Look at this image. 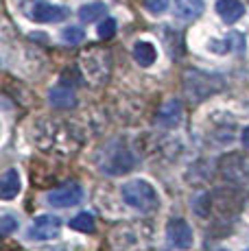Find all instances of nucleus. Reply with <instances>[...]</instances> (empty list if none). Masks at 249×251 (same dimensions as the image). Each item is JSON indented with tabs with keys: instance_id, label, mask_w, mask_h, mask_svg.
<instances>
[{
	"instance_id": "nucleus-2",
	"label": "nucleus",
	"mask_w": 249,
	"mask_h": 251,
	"mask_svg": "<svg viewBox=\"0 0 249 251\" xmlns=\"http://www.w3.org/2000/svg\"><path fill=\"white\" fill-rule=\"evenodd\" d=\"M121 192H123L124 203L140 212H153L160 207V197H157L155 188L149 181H142V179L127 181Z\"/></svg>"
},
{
	"instance_id": "nucleus-22",
	"label": "nucleus",
	"mask_w": 249,
	"mask_h": 251,
	"mask_svg": "<svg viewBox=\"0 0 249 251\" xmlns=\"http://www.w3.org/2000/svg\"><path fill=\"white\" fill-rule=\"evenodd\" d=\"M241 142H243V147L249 149V127H245L241 131Z\"/></svg>"
},
{
	"instance_id": "nucleus-6",
	"label": "nucleus",
	"mask_w": 249,
	"mask_h": 251,
	"mask_svg": "<svg viewBox=\"0 0 249 251\" xmlns=\"http://www.w3.org/2000/svg\"><path fill=\"white\" fill-rule=\"evenodd\" d=\"M166 238H169L171 245H175L177 249L188 251L193 249L195 238H193V229L186 223L184 219H171L169 225H166Z\"/></svg>"
},
{
	"instance_id": "nucleus-14",
	"label": "nucleus",
	"mask_w": 249,
	"mask_h": 251,
	"mask_svg": "<svg viewBox=\"0 0 249 251\" xmlns=\"http://www.w3.org/2000/svg\"><path fill=\"white\" fill-rule=\"evenodd\" d=\"M133 59H136L142 68H149L157 59L155 46L149 44V42H136V44H133Z\"/></svg>"
},
{
	"instance_id": "nucleus-5",
	"label": "nucleus",
	"mask_w": 249,
	"mask_h": 251,
	"mask_svg": "<svg viewBox=\"0 0 249 251\" xmlns=\"http://www.w3.org/2000/svg\"><path fill=\"white\" fill-rule=\"evenodd\" d=\"M221 175L229 183H243L249 181V157L245 155H227L221 160Z\"/></svg>"
},
{
	"instance_id": "nucleus-3",
	"label": "nucleus",
	"mask_w": 249,
	"mask_h": 251,
	"mask_svg": "<svg viewBox=\"0 0 249 251\" xmlns=\"http://www.w3.org/2000/svg\"><path fill=\"white\" fill-rule=\"evenodd\" d=\"M81 68H83V75L90 83L103 85V83H107L109 75H112V57H109L107 50L90 48L81 57Z\"/></svg>"
},
{
	"instance_id": "nucleus-15",
	"label": "nucleus",
	"mask_w": 249,
	"mask_h": 251,
	"mask_svg": "<svg viewBox=\"0 0 249 251\" xmlns=\"http://www.w3.org/2000/svg\"><path fill=\"white\" fill-rule=\"evenodd\" d=\"M50 105L57 109H70L76 105V96L70 88H55L50 90Z\"/></svg>"
},
{
	"instance_id": "nucleus-18",
	"label": "nucleus",
	"mask_w": 249,
	"mask_h": 251,
	"mask_svg": "<svg viewBox=\"0 0 249 251\" xmlns=\"http://www.w3.org/2000/svg\"><path fill=\"white\" fill-rule=\"evenodd\" d=\"M61 37H64V42H68V44H79V42L85 40V33H83V28H79V26H66L64 31H61Z\"/></svg>"
},
{
	"instance_id": "nucleus-7",
	"label": "nucleus",
	"mask_w": 249,
	"mask_h": 251,
	"mask_svg": "<svg viewBox=\"0 0 249 251\" xmlns=\"http://www.w3.org/2000/svg\"><path fill=\"white\" fill-rule=\"evenodd\" d=\"M61 231V219L52 214H42L33 221V225L28 227V238L31 240H50L55 236H59Z\"/></svg>"
},
{
	"instance_id": "nucleus-20",
	"label": "nucleus",
	"mask_w": 249,
	"mask_h": 251,
	"mask_svg": "<svg viewBox=\"0 0 249 251\" xmlns=\"http://www.w3.org/2000/svg\"><path fill=\"white\" fill-rule=\"evenodd\" d=\"M13 229H18V219L13 214H2L0 216V231L2 236H9Z\"/></svg>"
},
{
	"instance_id": "nucleus-10",
	"label": "nucleus",
	"mask_w": 249,
	"mask_h": 251,
	"mask_svg": "<svg viewBox=\"0 0 249 251\" xmlns=\"http://www.w3.org/2000/svg\"><path fill=\"white\" fill-rule=\"evenodd\" d=\"M217 13L221 16L223 22L234 24L245 16V4L241 0H219L217 2Z\"/></svg>"
},
{
	"instance_id": "nucleus-13",
	"label": "nucleus",
	"mask_w": 249,
	"mask_h": 251,
	"mask_svg": "<svg viewBox=\"0 0 249 251\" xmlns=\"http://www.w3.org/2000/svg\"><path fill=\"white\" fill-rule=\"evenodd\" d=\"M20 175H18L16 168H7V171L2 173V179H0V197H2L4 201L13 199V197H18V192H20Z\"/></svg>"
},
{
	"instance_id": "nucleus-24",
	"label": "nucleus",
	"mask_w": 249,
	"mask_h": 251,
	"mask_svg": "<svg viewBox=\"0 0 249 251\" xmlns=\"http://www.w3.org/2000/svg\"><path fill=\"white\" fill-rule=\"evenodd\" d=\"M55 251H64V249H55Z\"/></svg>"
},
{
	"instance_id": "nucleus-16",
	"label": "nucleus",
	"mask_w": 249,
	"mask_h": 251,
	"mask_svg": "<svg viewBox=\"0 0 249 251\" xmlns=\"http://www.w3.org/2000/svg\"><path fill=\"white\" fill-rule=\"evenodd\" d=\"M105 11H107V7H105L103 2L83 4V7L79 9V18H81V22H97L100 18H105Z\"/></svg>"
},
{
	"instance_id": "nucleus-9",
	"label": "nucleus",
	"mask_w": 249,
	"mask_h": 251,
	"mask_svg": "<svg viewBox=\"0 0 249 251\" xmlns=\"http://www.w3.org/2000/svg\"><path fill=\"white\" fill-rule=\"evenodd\" d=\"M31 18L35 22H42V24H50V22H61L68 18V9L59 7V4H50V2H40L33 4L31 9Z\"/></svg>"
},
{
	"instance_id": "nucleus-21",
	"label": "nucleus",
	"mask_w": 249,
	"mask_h": 251,
	"mask_svg": "<svg viewBox=\"0 0 249 251\" xmlns=\"http://www.w3.org/2000/svg\"><path fill=\"white\" fill-rule=\"evenodd\" d=\"M169 2L171 0H145V7L157 16V13H164L166 9H169Z\"/></svg>"
},
{
	"instance_id": "nucleus-23",
	"label": "nucleus",
	"mask_w": 249,
	"mask_h": 251,
	"mask_svg": "<svg viewBox=\"0 0 249 251\" xmlns=\"http://www.w3.org/2000/svg\"><path fill=\"white\" fill-rule=\"evenodd\" d=\"M217 251H227V249H217Z\"/></svg>"
},
{
	"instance_id": "nucleus-11",
	"label": "nucleus",
	"mask_w": 249,
	"mask_h": 251,
	"mask_svg": "<svg viewBox=\"0 0 249 251\" xmlns=\"http://www.w3.org/2000/svg\"><path fill=\"white\" fill-rule=\"evenodd\" d=\"M205 4L203 0H175V16L186 22H193L201 18Z\"/></svg>"
},
{
	"instance_id": "nucleus-8",
	"label": "nucleus",
	"mask_w": 249,
	"mask_h": 251,
	"mask_svg": "<svg viewBox=\"0 0 249 251\" xmlns=\"http://www.w3.org/2000/svg\"><path fill=\"white\" fill-rule=\"evenodd\" d=\"M46 199L55 207H73L76 203H81L83 190H81V186L76 181H70V183H64V186L55 188V190H50Z\"/></svg>"
},
{
	"instance_id": "nucleus-17",
	"label": "nucleus",
	"mask_w": 249,
	"mask_h": 251,
	"mask_svg": "<svg viewBox=\"0 0 249 251\" xmlns=\"http://www.w3.org/2000/svg\"><path fill=\"white\" fill-rule=\"evenodd\" d=\"M70 227L76 229V231H83V234H92L97 229V223H94V216L90 212H81L76 214L73 221H70Z\"/></svg>"
},
{
	"instance_id": "nucleus-12",
	"label": "nucleus",
	"mask_w": 249,
	"mask_h": 251,
	"mask_svg": "<svg viewBox=\"0 0 249 251\" xmlns=\"http://www.w3.org/2000/svg\"><path fill=\"white\" fill-rule=\"evenodd\" d=\"M181 120V103L177 99H169L160 109H157V123L164 127H175Z\"/></svg>"
},
{
	"instance_id": "nucleus-19",
	"label": "nucleus",
	"mask_w": 249,
	"mask_h": 251,
	"mask_svg": "<svg viewBox=\"0 0 249 251\" xmlns=\"http://www.w3.org/2000/svg\"><path fill=\"white\" fill-rule=\"evenodd\" d=\"M116 35V20L114 18H105L103 22L99 24V37L100 40H109V37Z\"/></svg>"
},
{
	"instance_id": "nucleus-4",
	"label": "nucleus",
	"mask_w": 249,
	"mask_h": 251,
	"mask_svg": "<svg viewBox=\"0 0 249 251\" xmlns=\"http://www.w3.org/2000/svg\"><path fill=\"white\" fill-rule=\"evenodd\" d=\"M99 166H100V171L107 173V175H123V173L131 171L133 157L121 142H112L100 151Z\"/></svg>"
},
{
	"instance_id": "nucleus-1",
	"label": "nucleus",
	"mask_w": 249,
	"mask_h": 251,
	"mask_svg": "<svg viewBox=\"0 0 249 251\" xmlns=\"http://www.w3.org/2000/svg\"><path fill=\"white\" fill-rule=\"evenodd\" d=\"M33 140L42 151L57 153V155H73L79 149V138L73 133L68 125L59 120H42L33 129Z\"/></svg>"
}]
</instances>
